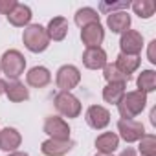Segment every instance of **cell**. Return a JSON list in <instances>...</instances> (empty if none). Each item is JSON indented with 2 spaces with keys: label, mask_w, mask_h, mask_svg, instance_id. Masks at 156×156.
Masks as SVG:
<instances>
[{
  "label": "cell",
  "mask_w": 156,
  "mask_h": 156,
  "mask_svg": "<svg viewBox=\"0 0 156 156\" xmlns=\"http://www.w3.org/2000/svg\"><path fill=\"white\" fill-rule=\"evenodd\" d=\"M145 103H147V94L134 90L121 98V101L118 103V108L123 119H132L145 108Z\"/></svg>",
  "instance_id": "6da1fadb"
},
{
  "label": "cell",
  "mask_w": 156,
  "mask_h": 156,
  "mask_svg": "<svg viewBox=\"0 0 156 156\" xmlns=\"http://www.w3.org/2000/svg\"><path fill=\"white\" fill-rule=\"evenodd\" d=\"M22 41H24V46L33 51V53H39V51H44L50 44V37L46 33V30L39 24H33V26H28L24 30V35H22Z\"/></svg>",
  "instance_id": "7a4b0ae2"
},
{
  "label": "cell",
  "mask_w": 156,
  "mask_h": 156,
  "mask_svg": "<svg viewBox=\"0 0 156 156\" xmlns=\"http://www.w3.org/2000/svg\"><path fill=\"white\" fill-rule=\"evenodd\" d=\"M24 66H26V59H24L22 53L17 51V50L6 51V53L2 55V61H0V70L6 73L8 79H13V81H17L19 77L22 75Z\"/></svg>",
  "instance_id": "3957f363"
},
{
  "label": "cell",
  "mask_w": 156,
  "mask_h": 156,
  "mask_svg": "<svg viewBox=\"0 0 156 156\" xmlns=\"http://www.w3.org/2000/svg\"><path fill=\"white\" fill-rule=\"evenodd\" d=\"M79 81H81V73H79V70H77L75 66L64 64V66L59 68L55 83H57L61 92H70L72 88H75L77 85H79Z\"/></svg>",
  "instance_id": "277c9868"
},
{
  "label": "cell",
  "mask_w": 156,
  "mask_h": 156,
  "mask_svg": "<svg viewBox=\"0 0 156 156\" xmlns=\"http://www.w3.org/2000/svg\"><path fill=\"white\" fill-rule=\"evenodd\" d=\"M55 108L66 118H77L81 114V103L70 92H59L55 96Z\"/></svg>",
  "instance_id": "5b68a950"
},
{
  "label": "cell",
  "mask_w": 156,
  "mask_h": 156,
  "mask_svg": "<svg viewBox=\"0 0 156 156\" xmlns=\"http://www.w3.org/2000/svg\"><path fill=\"white\" fill-rule=\"evenodd\" d=\"M118 130H119L121 138H123L127 143L138 141V140H141V136L145 134L143 123H140V121H136V119H119V121H118Z\"/></svg>",
  "instance_id": "8992f818"
},
{
  "label": "cell",
  "mask_w": 156,
  "mask_h": 156,
  "mask_svg": "<svg viewBox=\"0 0 156 156\" xmlns=\"http://www.w3.org/2000/svg\"><path fill=\"white\" fill-rule=\"evenodd\" d=\"M119 46H121V53H127V55H140L141 46H143V37H141L140 31L127 30V31L121 35Z\"/></svg>",
  "instance_id": "52a82bcc"
},
{
  "label": "cell",
  "mask_w": 156,
  "mask_h": 156,
  "mask_svg": "<svg viewBox=\"0 0 156 156\" xmlns=\"http://www.w3.org/2000/svg\"><path fill=\"white\" fill-rule=\"evenodd\" d=\"M44 132L51 136V140H70V127L62 118L51 116L44 121Z\"/></svg>",
  "instance_id": "ba28073f"
},
{
  "label": "cell",
  "mask_w": 156,
  "mask_h": 156,
  "mask_svg": "<svg viewBox=\"0 0 156 156\" xmlns=\"http://www.w3.org/2000/svg\"><path fill=\"white\" fill-rule=\"evenodd\" d=\"M87 123H88L92 129H96V130L105 129V127L110 123V112H108L107 108L99 107V105H92V107L87 110Z\"/></svg>",
  "instance_id": "9c48e42d"
},
{
  "label": "cell",
  "mask_w": 156,
  "mask_h": 156,
  "mask_svg": "<svg viewBox=\"0 0 156 156\" xmlns=\"http://www.w3.org/2000/svg\"><path fill=\"white\" fill-rule=\"evenodd\" d=\"M83 62L87 68L90 70H99L107 64V53L103 48L96 46V48H87L83 53Z\"/></svg>",
  "instance_id": "30bf717a"
},
{
  "label": "cell",
  "mask_w": 156,
  "mask_h": 156,
  "mask_svg": "<svg viewBox=\"0 0 156 156\" xmlns=\"http://www.w3.org/2000/svg\"><path fill=\"white\" fill-rule=\"evenodd\" d=\"M103 37H105V31H103V28H101L99 22L88 24V26H85L83 31H81V39H83V42L87 44V48H96V46H99V44L103 42Z\"/></svg>",
  "instance_id": "8fae6325"
},
{
  "label": "cell",
  "mask_w": 156,
  "mask_h": 156,
  "mask_svg": "<svg viewBox=\"0 0 156 156\" xmlns=\"http://www.w3.org/2000/svg\"><path fill=\"white\" fill-rule=\"evenodd\" d=\"M73 147L72 140H46L41 145V151L46 156H62Z\"/></svg>",
  "instance_id": "7c38bea8"
},
{
  "label": "cell",
  "mask_w": 156,
  "mask_h": 156,
  "mask_svg": "<svg viewBox=\"0 0 156 156\" xmlns=\"http://www.w3.org/2000/svg\"><path fill=\"white\" fill-rule=\"evenodd\" d=\"M26 81H28L30 87L42 88V87H46V85L51 81V73H50L48 68H44V66H35V68H31V70L28 72Z\"/></svg>",
  "instance_id": "4fadbf2b"
},
{
  "label": "cell",
  "mask_w": 156,
  "mask_h": 156,
  "mask_svg": "<svg viewBox=\"0 0 156 156\" xmlns=\"http://www.w3.org/2000/svg\"><path fill=\"white\" fill-rule=\"evenodd\" d=\"M22 138L19 134L17 129H4V130H0V149L2 151H15L19 145H20Z\"/></svg>",
  "instance_id": "5bb4252c"
},
{
  "label": "cell",
  "mask_w": 156,
  "mask_h": 156,
  "mask_svg": "<svg viewBox=\"0 0 156 156\" xmlns=\"http://www.w3.org/2000/svg\"><path fill=\"white\" fill-rule=\"evenodd\" d=\"M8 20H9L13 26L22 28V26H26V24L31 20V9H30L28 6H24V4H17V6L13 8V11L8 15Z\"/></svg>",
  "instance_id": "9a60e30c"
},
{
  "label": "cell",
  "mask_w": 156,
  "mask_h": 156,
  "mask_svg": "<svg viewBox=\"0 0 156 156\" xmlns=\"http://www.w3.org/2000/svg\"><path fill=\"white\" fill-rule=\"evenodd\" d=\"M107 24L108 28L114 31V33H125L130 26V17L125 13V11H118V13H110L108 19H107Z\"/></svg>",
  "instance_id": "2e32d148"
},
{
  "label": "cell",
  "mask_w": 156,
  "mask_h": 156,
  "mask_svg": "<svg viewBox=\"0 0 156 156\" xmlns=\"http://www.w3.org/2000/svg\"><path fill=\"white\" fill-rule=\"evenodd\" d=\"M48 37L53 39V41H62L68 33V20L62 19V17H55L50 20L48 24V30H46Z\"/></svg>",
  "instance_id": "e0dca14e"
},
{
  "label": "cell",
  "mask_w": 156,
  "mask_h": 156,
  "mask_svg": "<svg viewBox=\"0 0 156 156\" xmlns=\"http://www.w3.org/2000/svg\"><path fill=\"white\" fill-rule=\"evenodd\" d=\"M4 94H6V96L9 98V101H13V103L26 101V99L30 98V92H28V88H26L22 83H19V81H9V83H6Z\"/></svg>",
  "instance_id": "ac0fdd59"
},
{
  "label": "cell",
  "mask_w": 156,
  "mask_h": 156,
  "mask_svg": "<svg viewBox=\"0 0 156 156\" xmlns=\"http://www.w3.org/2000/svg\"><path fill=\"white\" fill-rule=\"evenodd\" d=\"M118 143H119V138L114 134V132H103L101 136H98L96 140V147L99 152L103 154H112L116 149H118Z\"/></svg>",
  "instance_id": "d6986e66"
},
{
  "label": "cell",
  "mask_w": 156,
  "mask_h": 156,
  "mask_svg": "<svg viewBox=\"0 0 156 156\" xmlns=\"http://www.w3.org/2000/svg\"><path fill=\"white\" fill-rule=\"evenodd\" d=\"M140 62H141V59H140V55H127V53H119L118 55V61L114 62L125 75H130L134 70H138V66H140Z\"/></svg>",
  "instance_id": "ffe728a7"
},
{
  "label": "cell",
  "mask_w": 156,
  "mask_h": 156,
  "mask_svg": "<svg viewBox=\"0 0 156 156\" xmlns=\"http://www.w3.org/2000/svg\"><path fill=\"white\" fill-rule=\"evenodd\" d=\"M125 96V83H108L103 90V99L107 103H119Z\"/></svg>",
  "instance_id": "44dd1931"
},
{
  "label": "cell",
  "mask_w": 156,
  "mask_h": 156,
  "mask_svg": "<svg viewBox=\"0 0 156 156\" xmlns=\"http://www.w3.org/2000/svg\"><path fill=\"white\" fill-rule=\"evenodd\" d=\"M156 88V73L152 70H145L140 73L138 77V90L147 94V92H152Z\"/></svg>",
  "instance_id": "7402d4cb"
},
{
  "label": "cell",
  "mask_w": 156,
  "mask_h": 156,
  "mask_svg": "<svg viewBox=\"0 0 156 156\" xmlns=\"http://www.w3.org/2000/svg\"><path fill=\"white\" fill-rule=\"evenodd\" d=\"M103 75L108 83H127L130 79V75H125L116 64H105L103 66Z\"/></svg>",
  "instance_id": "603a6c76"
},
{
  "label": "cell",
  "mask_w": 156,
  "mask_h": 156,
  "mask_svg": "<svg viewBox=\"0 0 156 156\" xmlns=\"http://www.w3.org/2000/svg\"><path fill=\"white\" fill-rule=\"evenodd\" d=\"M96 22H99V15L92 8H83L75 13V24L81 28H85L88 24H96Z\"/></svg>",
  "instance_id": "cb8c5ba5"
},
{
  "label": "cell",
  "mask_w": 156,
  "mask_h": 156,
  "mask_svg": "<svg viewBox=\"0 0 156 156\" xmlns=\"http://www.w3.org/2000/svg\"><path fill=\"white\" fill-rule=\"evenodd\" d=\"M132 9L136 11V15H140L141 19H149L154 15L156 11V2L154 0H138L132 4Z\"/></svg>",
  "instance_id": "d4e9b609"
},
{
  "label": "cell",
  "mask_w": 156,
  "mask_h": 156,
  "mask_svg": "<svg viewBox=\"0 0 156 156\" xmlns=\"http://www.w3.org/2000/svg\"><path fill=\"white\" fill-rule=\"evenodd\" d=\"M140 152L141 156H156V136L143 134L140 140Z\"/></svg>",
  "instance_id": "484cf974"
},
{
  "label": "cell",
  "mask_w": 156,
  "mask_h": 156,
  "mask_svg": "<svg viewBox=\"0 0 156 156\" xmlns=\"http://www.w3.org/2000/svg\"><path fill=\"white\" fill-rule=\"evenodd\" d=\"M130 4L129 2H116V4H107V2H101V6H99V9L101 11H116V9H127Z\"/></svg>",
  "instance_id": "4316f807"
},
{
  "label": "cell",
  "mask_w": 156,
  "mask_h": 156,
  "mask_svg": "<svg viewBox=\"0 0 156 156\" xmlns=\"http://www.w3.org/2000/svg\"><path fill=\"white\" fill-rule=\"evenodd\" d=\"M17 4H19V2H15V0H0V13L9 15Z\"/></svg>",
  "instance_id": "83f0119b"
},
{
  "label": "cell",
  "mask_w": 156,
  "mask_h": 156,
  "mask_svg": "<svg viewBox=\"0 0 156 156\" xmlns=\"http://www.w3.org/2000/svg\"><path fill=\"white\" fill-rule=\"evenodd\" d=\"M154 48H156V41H152V42H151V46H149V61H151V62H156V57H154Z\"/></svg>",
  "instance_id": "f1b7e54d"
},
{
  "label": "cell",
  "mask_w": 156,
  "mask_h": 156,
  "mask_svg": "<svg viewBox=\"0 0 156 156\" xmlns=\"http://www.w3.org/2000/svg\"><path fill=\"white\" fill-rule=\"evenodd\" d=\"M119 156H136V151L129 147V149H125V151H123V152H121Z\"/></svg>",
  "instance_id": "f546056e"
},
{
  "label": "cell",
  "mask_w": 156,
  "mask_h": 156,
  "mask_svg": "<svg viewBox=\"0 0 156 156\" xmlns=\"http://www.w3.org/2000/svg\"><path fill=\"white\" fill-rule=\"evenodd\" d=\"M151 123L156 125V108H152V112H151Z\"/></svg>",
  "instance_id": "4dcf8cb0"
},
{
  "label": "cell",
  "mask_w": 156,
  "mask_h": 156,
  "mask_svg": "<svg viewBox=\"0 0 156 156\" xmlns=\"http://www.w3.org/2000/svg\"><path fill=\"white\" fill-rule=\"evenodd\" d=\"M4 88H6V83L0 81V94H4Z\"/></svg>",
  "instance_id": "1f68e13d"
},
{
  "label": "cell",
  "mask_w": 156,
  "mask_h": 156,
  "mask_svg": "<svg viewBox=\"0 0 156 156\" xmlns=\"http://www.w3.org/2000/svg\"><path fill=\"white\" fill-rule=\"evenodd\" d=\"M9 156H28L26 152H13V154H9Z\"/></svg>",
  "instance_id": "d6a6232c"
},
{
  "label": "cell",
  "mask_w": 156,
  "mask_h": 156,
  "mask_svg": "<svg viewBox=\"0 0 156 156\" xmlns=\"http://www.w3.org/2000/svg\"><path fill=\"white\" fill-rule=\"evenodd\" d=\"M96 156H112V154H103V152H99V154H96Z\"/></svg>",
  "instance_id": "836d02e7"
}]
</instances>
